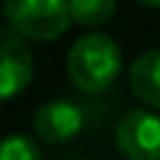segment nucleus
<instances>
[{"label": "nucleus", "mask_w": 160, "mask_h": 160, "mask_svg": "<svg viewBox=\"0 0 160 160\" xmlns=\"http://www.w3.org/2000/svg\"><path fill=\"white\" fill-rule=\"evenodd\" d=\"M0 160H40V147L24 133L0 139Z\"/></svg>", "instance_id": "obj_8"}, {"label": "nucleus", "mask_w": 160, "mask_h": 160, "mask_svg": "<svg viewBox=\"0 0 160 160\" xmlns=\"http://www.w3.org/2000/svg\"><path fill=\"white\" fill-rule=\"evenodd\" d=\"M139 3H144V6H152V8H160V0H139Z\"/></svg>", "instance_id": "obj_9"}, {"label": "nucleus", "mask_w": 160, "mask_h": 160, "mask_svg": "<svg viewBox=\"0 0 160 160\" xmlns=\"http://www.w3.org/2000/svg\"><path fill=\"white\" fill-rule=\"evenodd\" d=\"M131 91L144 104L160 109V48L147 51L131 64Z\"/></svg>", "instance_id": "obj_6"}, {"label": "nucleus", "mask_w": 160, "mask_h": 160, "mask_svg": "<svg viewBox=\"0 0 160 160\" xmlns=\"http://www.w3.org/2000/svg\"><path fill=\"white\" fill-rule=\"evenodd\" d=\"M35 72L32 51L11 27H0V102L13 99L29 86Z\"/></svg>", "instance_id": "obj_4"}, {"label": "nucleus", "mask_w": 160, "mask_h": 160, "mask_svg": "<svg viewBox=\"0 0 160 160\" xmlns=\"http://www.w3.org/2000/svg\"><path fill=\"white\" fill-rule=\"evenodd\" d=\"M115 144L128 160H160V115L131 109L118 123Z\"/></svg>", "instance_id": "obj_3"}, {"label": "nucleus", "mask_w": 160, "mask_h": 160, "mask_svg": "<svg viewBox=\"0 0 160 160\" xmlns=\"http://www.w3.org/2000/svg\"><path fill=\"white\" fill-rule=\"evenodd\" d=\"M83 123H86V118L78 104L67 102V99H56V102L43 104L35 112L32 131L46 144H64L83 131Z\"/></svg>", "instance_id": "obj_5"}, {"label": "nucleus", "mask_w": 160, "mask_h": 160, "mask_svg": "<svg viewBox=\"0 0 160 160\" xmlns=\"http://www.w3.org/2000/svg\"><path fill=\"white\" fill-rule=\"evenodd\" d=\"M3 16L24 40H56L72 24L69 0H3Z\"/></svg>", "instance_id": "obj_2"}, {"label": "nucleus", "mask_w": 160, "mask_h": 160, "mask_svg": "<svg viewBox=\"0 0 160 160\" xmlns=\"http://www.w3.org/2000/svg\"><path fill=\"white\" fill-rule=\"evenodd\" d=\"M72 22L80 27H99L115 13V0H69Z\"/></svg>", "instance_id": "obj_7"}, {"label": "nucleus", "mask_w": 160, "mask_h": 160, "mask_svg": "<svg viewBox=\"0 0 160 160\" xmlns=\"http://www.w3.org/2000/svg\"><path fill=\"white\" fill-rule=\"evenodd\" d=\"M120 67H123V56H120L118 43L102 32L83 35L80 40H75L67 56L69 80L86 93L107 91L118 80Z\"/></svg>", "instance_id": "obj_1"}]
</instances>
